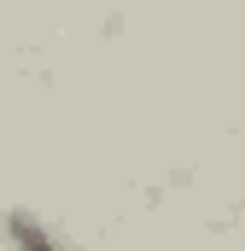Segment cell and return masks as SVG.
<instances>
[{"instance_id": "obj_1", "label": "cell", "mask_w": 245, "mask_h": 251, "mask_svg": "<svg viewBox=\"0 0 245 251\" xmlns=\"http://www.w3.org/2000/svg\"><path fill=\"white\" fill-rule=\"evenodd\" d=\"M6 234H12V251H64L59 240H53L35 216H24V210H12V216H6Z\"/></svg>"}]
</instances>
